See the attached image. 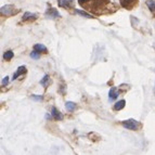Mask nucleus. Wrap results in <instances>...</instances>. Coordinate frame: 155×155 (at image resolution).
<instances>
[{"label": "nucleus", "mask_w": 155, "mask_h": 155, "mask_svg": "<svg viewBox=\"0 0 155 155\" xmlns=\"http://www.w3.org/2000/svg\"><path fill=\"white\" fill-rule=\"evenodd\" d=\"M136 1H137V0H120V3H122V5L124 8L130 9L132 5L136 3Z\"/></svg>", "instance_id": "39448f33"}, {"label": "nucleus", "mask_w": 155, "mask_h": 155, "mask_svg": "<svg viewBox=\"0 0 155 155\" xmlns=\"http://www.w3.org/2000/svg\"><path fill=\"white\" fill-rule=\"evenodd\" d=\"M36 18H37L36 14H34V13H31V12H25L23 15L24 21H27V20H35Z\"/></svg>", "instance_id": "9b49d317"}, {"label": "nucleus", "mask_w": 155, "mask_h": 155, "mask_svg": "<svg viewBox=\"0 0 155 155\" xmlns=\"http://www.w3.org/2000/svg\"><path fill=\"white\" fill-rule=\"evenodd\" d=\"M49 81H50V77L48 75H46L41 80H40V84H41L44 87H47V86L49 85Z\"/></svg>", "instance_id": "4468645a"}, {"label": "nucleus", "mask_w": 155, "mask_h": 155, "mask_svg": "<svg viewBox=\"0 0 155 155\" xmlns=\"http://www.w3.org/2000/svg\"><path fill=\"white\" fill-rule=\"evenodd\" d=\"M31 58H33V59H35V60H38L39 59V52H37V51L31 52Z\"/></svg>", "instance_id": "f3484780"}, {"label": "nucleus", "mask_w": 155, "mask_h": 155, "mask_svg": "<svg viewBox=\"0 0 155 155\" xmlns=\"http://www.w3.org/2000/svg\"><path fill=\"white\" fill-rule=\"evenodd\" d=\"M46 16H47V18H60L61 15H60L59 11H57L54 8H50V9H48V10H47Z\"/></svg>", "instance_id": "7ed1b4c3"}, {"label": "nucleus", "mask_w": 155, "mask_h": 155, "mask_svg": "<svg viewBox=\"0 0 155 155\" xmlns=\"http://www.w3.org/2000/svg\"><path fill=\"white\" fill-rule=\"evenodd\" d=\"M66 110L70 112H73L74 110L76 109V104L74 103V102H72V101H68V102H66Z\"/></svg>", "instance_id": "f8f14e48"}, {"label": "nucleus", "mask_w": 155, "mask_h": 155, "mask_svg": "<svg viewBox=\"0 0 155 155\" xmlns=\"http://www.w3.org/2000/svg\"><path fill=\"white\" fill-rule=\"evenodd\" d=\"M76 13L77 14H80L81 16H85V18H92L93 16L90 15V14H88L87 12H84V11H80V10H76Z\"/></svg>", "instance_id": "dca6fc26"}, {"label": "nucleus", "mask_w": 155, "mask_h": 155, "mask_svg": "<svg viewBox=\"0 0 155 155\" xmlns=\"http://www.w3.org/2000/svg\"><path fill=\"white\" fill-rule=\"evenodd\" d=\"M147 5L149 7V9H150L151 11H155V1L154 0H147Z\"/></svg>", "instance_id": "2eb2a0df"}, {"label": "nucleus", "mask_w": 155, "mask_h": 155, "mask_svg": "<svg viewBox=\"0 0 155 155\" xmlns=\"http://www.w3.org/2000/svg\"><path fill=\"white\" fill-rule=\"evenodd\" d=\"M34 50L37 51V52H39V53H40V52H47V48L41 44L35 45V46H34Z\"/></svg>", "instance_id": "9d476101"}, {"label": "nucleus", "mask_w": 155, "mask_h": 155, "mask_svg": "<svg viewBox=\"0 0 155 155\" xmlns=\"http://www.w3.org/2000/svg\"><path fill=\"white\" fill-rule=\"evenodd\" d=\"M117 97H118V90H117L115 87L111 88V90H110V92H109V99L110 100H115Z\"/></svg>", "instance_id": "0eeeda50"}, {"label": "nucleus", "mask_w": 155, "mask_h": 155, "mask_svg": "<svg viewBox=\"0 0 155 155\" xmlns=\"http://www.w3.org/2000/svg\"><path fill=\"white\" fill-rule=\"evenodd\" d=\"M74 0H59V5L62 8H71Z\"/></svg>", "instance_id": "20e7f679"}, {"label": "nucleus", "mask_w": 155, "mask_h": 155, "mask_svg": "<svg viewBox=\"0 0 155 155\" xmlns=\"http://www.w3.org/2000/svg\"><path fill=\"white\" fill-rule=\"evenodd\" d=\"M13 52L11 51V50H9V51H7V52H5V54H3V59L5 60V61H10L11 59L13 58Z\"/></svg>", "instance_id": "ddd939ff"}, {"label": "nucleus", "mask_w": 155, "mask_h": 155, "mask_svg": "<svg viewBox=\"0 0 155 155\" xmlns=\"http://www.w3.org/2000/svg\"><path fill=\"white\" fill-rule=\"evenodd\" d=\"M123 127L124 128H126V129L128 130H137L138 128H139V123L136 120V119H127V120H124V122L122 123Z\"/></svg>", "instance_id": "f257e3e1"}, {"label": "nucleus", "mask_w": 155, "mask_h": 155, "mask_svg": "<svg viewBox=\"0 0 155 155\" xmlns=\"http://www.w3.org/2000/svg\"><path fill=\"white\" fill-rule=\"evenodd\" d=\"M125 104H126V101L125 100L118 101V102H116V103L114 104V110H115V111H119V110L124 109Z\"/></svg>", "instance_id": "1a4fd4ad"}, {"label": "nucleus", "mask_w": 155, "mask_h": 155, "mask_svg": "<svg viewBox=\"0 0 155 155\" xmlns=\"http://www.w3.org/2000/svg\"><path fill=\"white\" fill-rule=\"evenodd\" d=\"M18 13V10H15V7L12 5H3L2 8H1V14L5 16H10L13 15V14H15Z\"/></svg>", "instance_id": "f03ea898"}, {"label": "nucleus", "mask_w": 155, "mask_h": 155, "mask_svg": "<svg viewBox=\"0 0 155 155\" xmlns=\"http://www.w3.org/2000/svg\"><path fill=\"white\" fill-rule=\"evenodd\" d=\"M24 73H26V67L25 66H20L18 68V71H16V73H14V75H13V79L15 80L18 76H21L22 74H24Z\"/></svg>", "instance_id": "6e6552de"}, {"label": "nucleus", "mask_w": 155, "mask_h": 155, "mask_svg": "<svg viewBox=\"0 0 155 155\" xmlns=\"http://www.w3.org/2000/svg\"><path fill=\"white\" fill-rule=\"evenodd\" d=\"M33 99L35 101H40V100H42V96H33Z\"/></svg>", "instance_id": "6ab92c4d"}, {"label": "nucleus", "mask_w": 155, "mask_h": 155, "mask_svg": "<svg viewBox=\"0 0 155 155\" xmlns=\"http://www.w3.org/2000/svg\"><path fill=\"white\" fill-rule=\"evenodd\" d=\"M8 84H9V77L7 76V77L3 78L2 83H1V86H2V87H5V86L8 85Z\"/></svg>", "instance_id": "a211bd4d"}, {"label": "nucleus", "mask_w": 155, "mask_h": 155, "mask_svg": "<svg viewBox=\"0 0 155 155\" xmlns=\"http://www.w3.org/2000/svg\"><path fill=\"white\" fill-rule=\"evenodd\" d=\"M51 115H52V117H53L54 119H57V120H61V119H63V115L60 113V112L58 111L55 107H52Z\"/></svg>", "instance_id": "423d86ee"}]
</instances>
